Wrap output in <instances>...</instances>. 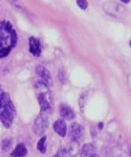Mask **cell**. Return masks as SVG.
<instances>
[{
	"instance_id": "obj_1",
	"label": "cell",
	"mask_w": 131,
	"mask_h": 157,
	"mask_svg": "<svg viewBox=\"0 0 131 157\" xmlns=\"http://www.w3.org/2000/svg\"><path fill=\"white\" fill-rule=\"evenodd\" d=\"M18 42V35L12 23L0 21V58L7 57Z\"/></svg>"
},
{
	"instance_id": "obj_2",
	"label": "cell",
	"mask_w": 131,
	"mask_h": 157,
	"mask_svg": "<svg viewBox=\"0 0 131 157\" xmlns=\"http://www.w3.org/2000/svg\"><path fill=\"white\" fill-rule=\"evenodd\" d=\"M16 116V110L10 96L6 92H3L0 98V121L5 127L9 129L13 124Z\"/></svg>"
},
{
	"instance_id": "obj_3",
	"label": "cell",
	"mask_w": 131,
	"mask_h": 157,
	"mask_svg": "<svg viewBox=\"0 0 131 157\" xmlns=\"http://www.w3.org/2000/svg\"><path fill=\"white\" fill-rule=\"evenodd\" d=\"M47 127H48V117L47 114L41 113L34 122L32 127L34 133L37 136H41L46 131Z\"/></svg>"
},
{
	"instance_id": "obj_4",
	"label": "cell",
	"mask_w": 131,
	"mask_h": 157,
	"mask_svg": "<svg viewBox=\"0 0 131 157\" xmlns=\"http://www.w3.org/2000/svg\"><path fill=\"white\" fill-rule=\"evenodd\" d=\"M38 103H39L40 107H41V113H47L51 111V95L50 94H38L37 96Z\"/></svg>"
},
{
	"instance_id": "obj_5",
	"label": "cell",
	"mask_w": 131,
	"mask_h": 157,
	"mask_svg": "<svg viewBox=\"0 0 131 157\" xmlns=\"http://www.w3.org/2000/svg\"><path fill=\"white\" fill-rule=\"evenodd\" d=\"M85 135V129L81 124L74 123L69 127V136L72 140H79Z\"/></svg>"
},
{
	"instance_id": "obj_6",
	"label": "cell",
	"mask_w": 131,
	"mask_h": 157,
	"mask_svg": "<svg viewBox=\"0 0 131 157\" xmlns=\"http://www.w3.org/2000/svg\"><path fill=\"white\" fill-rule=\"evenodd\" d=\"M35 71H36V73L37 74L38 76L42 78V81L45 82L48 87L53 86V79H52L51 75H50L49 70H47L44 66L38 64L36 67Z\"/></svg>"
},
{
	"instance_id": "obj_7",
	"label": "cell",
	"mask_w": 131,
	"mask_h": 157,
	"mask_svg": "<svg viewBox=\"0 0 131 157\" xmlns=\"http://www.w3.org/2000/svg\"><path fill=\"white\" fill-rule=\"evenodd\" d=\"M41 44L39 39L30 37L29 38V51L35 57H39L41 54Z\"/></svg>"
},
{
	"instance_id": "obj_8",
	"label": "cell",
	"mask_w": 131,
	"mask_h": 157,
	"mask_svg": "<svg viewBox=\"0 0 131 157\" xmlns=\"http://www.w3.org/2000/svg\"><path fill=\"white\" fill-rule=\"evenodd\" d=\"M53 128L57 135L61 137H64L66 135L67 127L65 121L62 119H59L54 122L53 125Z\"/></svg>"
},
{
	"instance_id": "obj_9",
	"label": "cell",
	"mask_w": 131,
	"mask_h": 157,
	"mask_svg": "<svg viewBox=\"0 0 131 157\" xmlns=\"http://www.w3.org/2000/svg\"><path fill=\"white\" fill-rule=\"evenodd\" d=\"M59 113L62 119L66 120V121H72L75 118V113L73 109L65 104H62L60 106Z\"/></svg>"
},
{
	"instance_id": "obj_10",
	"label": "cell",
	"mask_w": 131,
	"mask_h": 157,
	"mask_svg": "<svg viewBox=\"0 0 131 157\" xmlns=\"http://www.w3.org/2000/svg\"><path fill=\"white\" fill-rule=\"evenodd\" d=\"M95 150L93 144H86L80 149V157H91L94 156L95 153Z\"/></svg>"
},
{
	"instance_id": "obj_11",
	"label": "cell",
	"mask_w": 131,
	"mask_h": 157,
	"mask_svg": "<svg viewBox=\"0 0 131 157\" xmlns=\"http://www.w3.org/2000/svg\"><path fill=\"white\" fill-rule=\"evenodd\" d=\"M27 150L24 144H19L17 145L15 150L11 153V157H24L27 155Z\"/></svg>"
},
{
	"instance_id": "obj_12",
	"label": "cell",
	"mask_w": 131,
	"mask_h": 157,
	"mask_svg": "<svg viewBox=\"0 0 131 157\" xmlns=\"http://www.w3.org/2000/svg\"><path fill=\"white\" fill-rule=\"evenodd\" d=\"M70 157L77 156L78 153L80 152V145L79 143L76 140H72L69 144V148L66 149Z\"/></svg>"
},
{
	"instance_id": "obj_13",
	"label": "cell",
	"mask_w": 131,
	"mask_h": 157,
	"mask_svg": "<svg viewBox=\"0 0 131 157\" xmlns=\"http://www.w3.org/2000/svg\"><path fill=\"white\" fill-rule=\"evenodd\" d=\"M46 140H47V136H44L39 140L37 144V148L38 151L41 153H45L47 151V147H46Z\"/></svg>"
},
{
	"instance_id": "obj_14",
	"label": "cell",
	"mask_w": 131,
	"mask_h": 157,
	"mask_svg": "<svg viewBox=\"0 0 131 157\" xmlns=\"http://www.w3.org/2000/svg\"><path fill=\"white\" fill-rule=\"evenodd\" d=\"M12 146V140L10 139H4L2 141L1 148L3 151L8 150Z\"/></svg>"
},
{
	"instance_id": "obj_15",
	"label": "cell",
	"mask_w": 131,
	"mask_h": 157,
	"mask_svg": "<svg viewBox=\"0 0 131 157\" xmlns=\"http://www.w3.org/2000/svg\"><path fill=\"white\" fill-rule=\"evenodd\" d=\"M56 156L58 157H70L66 149L63 148V147L59 149V152H58V154Z\"/></svg>"
},
{
	"instance_id": "obj_16",
	"label": "cell",
	"mask_w": 131,
	"mask_h": 157,
	"mask_svg": "<svg viewBox=\"0 0 131 157\" xmlns=\"http://www.w3.org/2000/svg\"><path fill=\"white\" fill-rule=\"evenodd\" d=\"M77 5L81 9L85 10L88 7V2L87 0H77Z\"/></svg>"
},
{
	"instance_id": "obj_17",
	"label": "cell",
	"mask_w": 131,
	"mask_h": 157,
	"mask_svg": "<svg viewBox=\"0 0 131 157\" xmlns=\"http://www.w3.org/2000/svg\"><path fill=\"white\" fill-rule=\"evenodd\" d=\"M59 80L61 81L62 84H63L64 81H66V76H65V73L62 70L59 71Z\"/></svg>"
},
{
	"instance_id": "obj_18",
	"label": "cell",
	"mask_w": 131,
	"mask_h": 157,
	"mask_svg": "<svg viewBox=\"0 0 131 157\" xmlns=\"http://www.w3.org/2000/svg\"><path fill=\"white\" fill-rule=\"evenodd\" d=\"M121 2H123V3H129L130 0H120Z\"/></svg>"
},
{
	"instance_id": "obj_19",
	"label": "cell",
	"mask_w": 131,
	"mask_h": 157,
	"mask_svg": "<svg viewBox=\"0 0 131 157\" xmlns=\"http://www.w3.org/2000/svg\"><path fill=\"white\" fill-rule=\"evenodd\" d=\"M3 90H2V87L1 86H0V98H1V95L2 94V93H3Z\"/></svg>"
},
{
	"instance_id": "obj_20",
	"label": "cell",
	"mask_w": 131,
	"mask_h": 157,
	"mask_svg": "<svg viewBox=\"0 0 131 157\" xmlns=\"http://www.w3.org/2000/svg\"><path fill=\"white\" fill-rule=\"evenodd\" d=\"M91 157H100V156H99V155H97V154H94V156H92Z\"/></svg>"
},
{
	"instance_id": "obj_21",
	"label": "cell",
	"mask_w": 131,
	"mask_h": 157,
	"mask_svg": "<svg viewBox=\"0 0 131 157\" xmlns=\"http://www.w3.org/2000/svg\"><path fill=\"white\" fill-rule=\"evenodd\" d=\"M54 157H58V156H55Z\"/></svg>"
}]
</instances>
